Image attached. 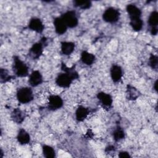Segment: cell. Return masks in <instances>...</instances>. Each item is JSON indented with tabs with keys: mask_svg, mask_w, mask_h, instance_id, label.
Instances as JSON below:
<instances>
[{
	"mask_svg": "<svg viewBox=\"0 0 158 158\" xmlns=\"http://www.w3.org/2000/svg\"><path fill=\"white\" fill-rule=\"evenodd\" d=\"M12 69L17 77H25L28 75V67L17 56L13 57Z\"/></svg>",
	"mask_w": 158,
	"mask_h": 158,
	"instance_id": "1",
	"label": "cell"
},
{
	"mask_svg": "<svg viewBox=\"0 0 158 158\" xmlns=\"http://www.w3.org/2000/svg\"><path fill=\"white\" fill-rule=\"evenodd\" d=\"M46 38L43 37L38 42L34 43L29 49L28 55L32 59H38L43 54L44 44L46 43Z\"/></svg>",
	"mask_w": 158,
	"mask_h": 158,
	"instance_id": "2",
	"label": "cell"
},
{
	"mask_svg": "<svg viewBox=\"0 0 158 158\" xmlns=\"http://www.w3.org/2000/svg\"><path fill=\"white\" fill-rule=\"evenodd\" d=\"M16 96L20 103L27 104L33 99V91L30 87H22L17 90Z\"/></svg>",
	"mask_w": 158,
	"mask_h": 158,
	"instance_id": "3",
	"label": "cell"
},
{
	"mask_svg": "<svg viewBox=\"0 0 158 158\" xmlns=\"http://www.w3.org/2000/svg\"><path fill=\"white\" fill-rule=\"evenodd\" d=\"M120 15V13L118 9L113 7H109L103 12L102 19L107 23H114L119 20Z\"/></svg>",
	"mask_w": 158,
	"mask_h": 158,
	"instance_id": "4",
	"label": "cell"
},
{
	"mask_svg": "<svg viewBox=\"0 0 158 158\" xmlns=\"http://www.w3.org/2000/svg\"><path fill=\"white\" fill-rule=\"evenodd\" d=\"M61 18L64 20L68 28H73L76 27L78 23V17L74 10H68L61 15Z\"/></svg>",
	"mask_w": 158,
	"mask_h": 158,
	"instance_id": "5",
	"label": "cell"
},
{
	"mask_svg": "<svg viewBox=\"0 0 158 158\" xmlns=\"http://www.w3.org/2000/svg\"><path fill=\"white\" fill-rule=\"evenodd\" d=\"M101 106L106 110H109L112 105L113 99L110 94L105 92H99L96 95Z\"/></svg>",
	"mask_w": 158,
	"mask_h": 158,
	"instance_id": "6",
	"label": "cell"
},
{
	"mask_svg": "<svg viewBox=\"0 0 158 158\" xmlns=\"http://www.w3.org/2000/svg\"><path fill=\"white\" fill-rule=\"evenodd\" d=\"M64 104L62 98L58 95L52 94L48 97V107L50 110H56L60 109Z\"/></svg>",
	"mask_w": 158,
	"mask_h": 158,
	"instance_id": "7",
	"label": "cell"
},
{
	"mask_svg": "<svg viewBox=\"0 0 158 158\" xmlns=\"http://www.w3.org/2000/svg\"><path fill=\"white\" fill-rule=\"evenodd\" d=\"M73 81V80L69 75H67L65 72H63L59 73L57 76L55 82L58 86L64 88H67L71 85Z\"/></svg>",
	"mask_w": 158,
	"mask_h": 158,
	"instance_id": "8",
	"label": "cell"
},
{
	"mask_svg": "<svg viewBox=\"0 0 158 158\" xmlns=\"http://www.w3.org/2000/svg\"><path fill=\"white\" fill-rule=\"evenodd\" d=\"M28 28L36 33H41L44 29V25L40 19L38 17H33L29 21Z\"/></svg>",
	"mask_w": 158,
	"mask_h": 158,
	"instance_id": "9",
	"label": "cell"
},
{
	"mask_svg": "<svg viewBox=\"0 0 158 158\" xmlns=\"http://www.w3.org/2000/svg\"><path fill=\"white\" fill-rule=\"evenodd\" d=\"M110 74L113 82H119L123 77V70L122 67L117 64L112 65L110 69Z\"/></svg>",
	"mask_w": 158,
	"mask_h": 158,
	"instance_id": "10",
	"label": "cell"
},
{
	"mask_svg": "<svg viewBox=\"0 0 158 158\" xmlns=\"http://www.w3.org/2000/svg\"><path fill=\"white\" fill-rule=\"evenodd\" d=\"M42 82H43V76L39 70H33L29 75L28 83L31 86L36 87L41 85Z\"/></svg>",
	"mask_w": 158,
	"mask_h": 158,
	"instance_id": "11",
	"label": "cell"
},
{
	"mask_svg": "<svg viewBox=\"0 0 158 158\" xmlns=\"http://www.w3.org/2000/svg\"><path fill=\"white\" fill-rule=\"evenodd\" d=\"M126 10L128 14L130 20L141 18V10L136 5L133 4H128L126 7Z\"/></svg>",
	"mask_w": 158,
	"mask_h": 158,
	"instance_id": "12",
	"label": "cell"
},
{
	"mask_svg": "<svg viewBox=\"0 0 158 158\" xmlns=\"http://www.w3.org/2000/svg\"><path fill=\"white\" fill-rule=\"evenodd\" d=\"M53 24L55 28V31L57 34L61 35L64 34L67 31L68 27L64 20L61 18V17L55 18L54 19Z\"/></svg>",
	"mask_w": 158,
	"mask_h": 158,
	"instance_id": "13",
	"label": "cell"
},
{
	"mask_svg": "<svg viewBox=\"0 0 158 158\" xmlns=\"http://www.w3.org/2000/svg\"><path fill=\"white\" fill-rule=\"evenodd\" d=\"M12 120L17 124L22 123L26 117V114L20 109L15 108L13 110L10 115Z\"/></svg>",
	"mask_w": 158,
	"mask_h": 158,
	"instance_id": "14",
	"label": "cell"
},
{
	"mask_svg": "<svg viewBox=\"0 0 158 158\" xmlns=\"http://www.w3.org/2000/svg\"><path fill=\"white\" fill-rule=\"evenodd\" d=\"M75 44L71 41H62L60 43V50L62 54L65 56L70 55L75 50Z\"/></svg>",
	"mask_w": 158,
	"mask_h": 158,
	"instance_id": "15",
	"label": "cell"
},
{
	"mask_svg": "<svg viewBox=\"0 0 158 158\" xmlns=\"http://www.w3.org/2000/svg\"><path fill=\"white\" fill-rule=\"evenodd\" d=\"M89 113V110L87 107L83 106H79L75 110L76 120L78 122L83 121L87 118Z\"/></svg>",
	"mask_w": 158,
	"mask_h": 158,
	"instance_id": "16",
	"label": "cell"
},
{
	"mask_svg": "<svg viewBox=\"0 0 158 158\" xmlns=\"http://www.w3.org/2000/svg\"><path fill=\"white\" fill-rule=\"evenodd\" d=\"M141 93L136 88L131 85H128L126 88V97L127 99L130 101L136 100L139 97Z\"/></svg>",
	"mask_w": 158,
	"mask_h": 158,
	"instance_id": "17",
	"label": "cell"
},
{
	"mask_svg": "<svg viewBox=\"0 0 158 158\" xmlns=\"http://www.w3.org/2000/svg\"><path fill=\"white\" fill-rule=\"evenodd\" d=\"M17 141L21 145H25L30 143V136L29 133L23 128H20L17 135Z\"/></svg>",
	"mask_w": 158,
	"mask_h": 158,
	"instance_id": "18",
	"label": "cell"
},
{
	"mask_svg": "<svg viewBox=\"0 0 158 158\" xmlns=\"http://www.w3.org/2000/svg\"><path fill=\"white\" fill-rule=\"evenodd\" d=\"M80 59L83 64L87 65H91L94 62L96 57L93 54L86 51H83L81 53Z\"/></svg>",
	"mask_w": 158,
	"mask_h": 158,
	"instance_id": "19",
	"label": "cell"
},
{
	"mask_svg": "<svg viewBox=\"0 0 158 158\" xmlns=\"http://www.w3.org/2000/svg\"><path fill=\"white\" fill-rule=\"evenodd\" d=\"M61 69L62 70L66 73L67 75H69L73 80H77L79 78V74L77 72V71L75 69L74 66L69 67L66 65V64L64 62H62L61 64Z\"/></svg>",
	"mask_w": 158,
	"mask_h": 158,
	"instance_id": "20",
	"label": "cell"
},
{
	"mask_svg": "<svg viewBox=\"0 0 158 158\" xmlns=\"http://www.w3.org/2000/svg\"><path fill=\"white\" fill-rule=\"evenodd\" d=\"M148 23L151 27V28H157V24H158V12L156 10L152 11L148 20Z\"/></svg>",
	"mask_w": 158,
	"mask_h": 158,
	"instance_id": "21",
	"label": "cell"
},
{
	"mask_svg": "<svg viewBox=\"0 0 158 158\" xmlns=\"http://www.w3.org/2000/svg\"><path fill=\"white\" fill-rule=\"evenodd\" d=\"M42 152L46 158H54L56 157V152L52 147L49 145H43L42 147Z\"/></svg>",
	"mask_w": 158,
	"mask_h": 158,
	"instance_id": "22",
	"label": "cell"
},
{
	"mask_svg": "<svg viewBox=\"0 0 158 158\" xmlns=\"http://www.w3.org/2000/svg\"><path fill=\"white\" fill-rule=\"evenodd\" d=\"M112 135L115 141H119L125 138V133L123 129L118 126L114 130Z\"/></svg>",
	"mask_w": 158,
	"mask_h": 158,
	"instance_id": "23",
	"label": "cell"
},
{
	"mask_svg": "<svg viewBox=\"0 0 158 158\" xmlns=\"http://www.w3.org/2000/svg\"><path fill=\"white\" fill-rule=\"evenodd\" d=\"M130 25L132 28V29L135 31H139L142 30L143 27V21L140 19L130 20Z\"/></svg>",
	"mask_w": 158,
	"mask_h": 158,
	"instance_id": "24",
	"label": "cell"
},
{
	"mask_svg": "<svg viewBox=\"0 0 158 158\" xmlns=\"http://www.w3.org/2000/svg\"><path fill=\"white\" fill-rule=\"evenodd\" d=\"M13 78H14V77L10 75L9 73V71L7 69L1 68V69H0V81L1 83H6Z\"/></svg>",
	"mask_w": 158,
	"mask_h": 158,
	"instance_id": "25",
	"label": "cell"
},
{
	"mask_svg": "<svg viewBox=\"0 0 158 158\" xmlns=\"http://www.w3.org/2000/svg\"><path fill=\"white\" fill-rule=\"evenodd\" d=\"M73 4L75 7H79L83 10L88 9L92 6V3L90 1H73Z\"/></svg>",
	"mask_w": 158,
	"mask_h": 158,
	"instance_id": "26",
	"label": "cell"
},
{
	"mask_svg": "<svg viewBox=\"0 0 158 158\" xmlns=\"http://www.w3.org/2000/svg\"><path fill=\"white\" fill-rule=\"evenodd\" d=\"M148 64L154 70H157L158 68V57L157 55L151 54L148 60Z\"/></svg>",
	"mask_w": 158,
	"mask_h": 158,
	"instance_id": "27",
	"label": "cell"
},
{
	"mask_svg": "<svg viewBox=\"0 0 158 158\" xmlns=\"http://www.w3.org/2000/svg\"><path fill=\"white\" fill-rule=\"evenodd\" d=\"M118 157L120 158H130L131 157V156L130 155L129 152L127 151H120L118 153Z\"/></svg>",
	"mask_w": 158,
	"mask_h": 158,
	"instance_id": "28",
	"label": "cell"
},
{
	"mask_svg": "<svg viewBox=\"0 0 158 158\" xmlns=\"http://www.w3.org/2000/svg\"><path fill=\"white\" fill-rule=\"evenodd\" d=\"M106 151L108 153H109L110 152H114L115 151V147L112 145H110V146H107L106 148Z\"/></svg>",
	"mask_w": 158,
	"mask_h": 158,
	"instance_id": "29",
	"label": "cell"
},
{
	"mask_svg": "<svg viewBox=\"0 0 158 158\" xmlns=\"http://www.w3.org/2000/svg\"><path fill=\"white\" fill-rule=\"evenodd\" d=\"M93 136V132L91 131V130H88L86 132V136L88 138H91Z\"/></svg>",
	"mask_w": 158,
	"mask_h": 158,
	"instance_id": "30",
	"label": "cell"
},
{
	"mask_svg": "<svg viewBox=\"0 0 158 158\" xmlns=\"http://www.w3.org/2000/svg\"><path fill=\"white\" fill-rule=\"evenodd\" d=\"M157 80H156V81L154 83V89L157 92Z\"/></svg>",
	"mask_w": 158,
	"mask_h": 158,
	"instance_id": "31",
	"label": "cell"
}]
</instances>
